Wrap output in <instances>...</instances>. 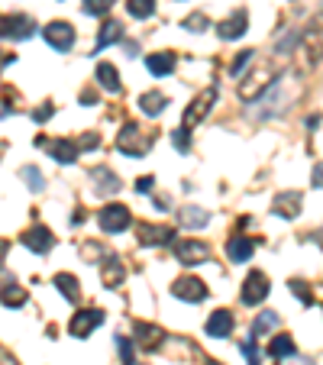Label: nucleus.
Here are the masks:
<instances>
[{"instance_id": "f257e3e1", "label": "nucleus", "mask_w": 323, "mask_h": 365, "mask_svg": "<svg viewBox=\"0 0 323 365\" xmlns=\"http://www.w3.org/2000/svg\"><path fill=\"white\" fill-rule=\"evenodd\" d=\"M117 149L120 152H127L133 155V159H139V155H145L149 149H152V133H145L139 123H123V129H120V136H117Z\"/></svg>"}, {"instance_id": "f03ea898", "label": "nucleus", "mask_w": 323, "mask_h": 365, "mask_svg": "<svg viewBox=\"0 0 323 365\" xmlns=\"http://www.w3.org/2000/svg\"><path fill=\"white\" fill-rule=\"evenodd\" d=\"M36 33L33 17L13 13V17H0V39H29Z\"/></svg>"}, {"instance_id": "7ed1b4c3", "label": "nucleus", "mask_w": 323, "mask_h": 365, "mask_svg": "<svg viewBox=\"0 0 323 365\" xmlns=\"http://www.w3.org/2000/svg\"><path fill=\"white\" fill-rule=\"evenodd\" d=\"M213 101H217V87H207L204 94H197L194 101H191V107L185 110V117H181V127L185 129H191L194 123H201V120L210 113V107H213Z\"/></svg>"}, {"instance_id": "20e7f679", "label": "nucleus", "mask_w": 323, "mask_h": 365, "mask_svg": "<svg viewBox=\"0 0 323 365\" xmlns=\"http://www.w3.org/2000/svg\"><path fill=\"white\" fill-rule=\"evenodd\" d=\"M243 304L246 307H255V304H262L265 297H268V275L265 272H249L246 281H243Z\"/></svg>"}, {"instance_id": "39448f33", "label": "nucleus", "mask_w": 323, "mask_h": 365, "mask_svg": "<svg viewBox=\"0 0 323 365\" xmlns=\"http://www.w3.org/2000/svg\"><path fill=\"white\" fill-rule=\"evenodd\" d=\"M101 229L103 233H123V229L133 223V217H129V207H123V204H107L101 210Z\"/></svg>"}, {"instance_id": "423d86ee", "label": "nucleus", "mask_w": 323, "mask_h": 365, "mask_svg": "<svg viewBox=\"0 0 323 365\" xmlns=\"http://www.w3.org/2000/svg\"><path fill=\"white\" fill-rule=\"evenodd\" d=\"M43 36H45V43H49L55 52H69L71 45H75V29H71L65 20H55V23H49L43 29Z\"/></svg>"}, {"instance_id": "0eeeda50", "label": "nucleus", "mask_w": 323, "mask_h": 365, "mask_svg": "<svg viewBox=\"0 0 323 365\" xmlns=\"http://www.w3.org/2000/svg\"><path fill=\"white\" fill-rule=\"evenodd\" d=\"M304 39V55L310 65H317V62L323 59V13L314 20V23L307 26V33L301 36Z\"/></svg>"}, {"instance_id": "6e6552de", "label": "nucleus", "mask_w": 323, "mask_h": 365, "mask_svg": "<svg viewBox=\"0 0 323 365\" xmlns=\"http://www.w3.org/2000/svg\"><path fill=\"white\" fill-rule=\"evenodd\" d=\"M175 259L181 265H201L210 259V249H207V243H197V239H181L175 246Z\"/></svg>"}, {"instance_id": "1a4fd4ad", "label": "nucleus", "mask_w": 323, "mask_h": 365, "mask_svg": "<svg viewBox=\"0 0 323 365\" xmlns=\"http://www.w3.org/2000/svg\"><path fill=\"white\" fill-rule=\"evenodd\" d=\"M171 294L181 297V301H187V304H197V301H204L207 297V285L201 278H178L175 281V288H171Z\"/></svg>"}, {"instance_id": "9d476101", "label": "nucleus", "mask_w": 323, "mask_h": 365, "mask_svg": "<svg viewBox=\"0 0 323 365\" xmlns=\"http://www.w3.org/2000/svg\"><path fill=\"white\" fill-rule=\"evenodd\" d=\"M101 323H103V310L91 307V310H81V314H75V317H71L69 330H71V336H78V340H85L87 333H91L94 327H101Z\"/></svg>"}, {"instance_id": "9b49d317", "label": "nucleus", "mask_w": 323, "mask_h": 365, "mask_svg": "<svg viewBox=\"0 0 323 365\" xmlns=\"http://www.w3.org/2000/svg\"><path fill=\"white\" fill-rule=\"evenodd\" d=\"M272 81H275V71H272V69H259V71H252V75H249L246 81L239 85V97H243V101H252L255 94H262L265 87L272 85Z\"/></svg>"}, {"instance_id": "f8f14e48", "label": "nucleus", "mask_w": 323, "mask_h": 365, "mask_svg": "<svg viewBox=\"0 0 323 365\" xmlns=\"http://www.w3.org/2000/svg\"><path fill=\"white\" fill-rule=\"evenodd\" d=\"M139 243H143V246H168V243H175V229L139 223Z\"/></svg>"}, {"instance_id": "ddd939ff", "label": "nucleus", "mask_w": 323, "mask_h": 365, "mask_svg": "<svg viewBox=\"0 0 323 365\" xmlns=\"http://www.w3.org/2000/svg\"><path fill=\"white\" fill-rule=\"evenodd\" d=\"M133 340L143 349H159L162 343H165V330L155 327V323H136V327H133Z\"/></svg>"}, {"instance_id": "4468645a", "label": "nucleus", "mask_w": 323, "mask_h": 365, "mask_svg": "<svg viewBox=\"0 0 323 365\" xmlns=\"http://www.w3.org/2000/svg\"><path fill=\"white\" fill-rule=\"evenodd\" d=\"M246 26H249V13L246 10H236L233 17H227L220 26H217V36L230 43V39H239V36L246 33Z\"/></svg>"}, {"instance_id": "2eb2a0df", "label": "nucleus", "mask_w": 323, "mask_h": 365, "mask_svg": "<svg viewBox=\"0 0 323 365\" xmlns=\"http://www.w3.org/2000/svg\"><path fill=\"white\" fill-rule=\"evenodd\" d=\"M301 191H285V194H278L275 197V204H272V210H275V217H285V220H294L301 213Z\"/></svg>"}, {"instance_id": "dca6fc26", "label": "nucleus", "mask_w": 323, "mask_h": 365, "mask_svg": "<svg viewBox=\"0 0 323 365\" xmlns=\"http://www.w3.org/2000/svg\"><path fill=\"white\" fill-rule=\"evenodd\" d=\"M233 314L230 310H213L210 317H207V336H213V340H223V336H230L233 333Z\"/></svg>"}, {"instance_id": "f3484780", "label": "nucleus", "mask_w": 323, "mask_h": 365, "mask_svg": "<svg viewBox=\"0 0 323 365\" xmlns=\"http://www.w3.org/2000/svg\"><path fill=\"white\" fill-rule=\"evenodd\" d=\"M175 217H178V223L185 229H201V227H207V223H210V213L201 210V207H194V204L178 207V210H175Z\"/></svg>"}, {"instance_id": "a211bd4d", "label": "nucleus", "mask_w": 323, "mask_h": 365, "mask_svg": "<svg viewBox=\"0 0 323 365\" xmlns=\"http://www.w3.org/2000/svg\"><path fill=\"white\" fill-rule=\"evenodd\" d=\"M52 243H55V239H52V233L45 227H33V229H26L23 233V246L33 249V252H39V255L49 252Z\"/></svg>"}, {"instance_id": "6ab92c4d", "label": "nucleus", "mask_w": 323, "mask_h": 365, "mask_svg": "<svg viewBox=\"0 0 323 365\" xmlns=\"http://www.w3.org/2000/svg\"><path fill=\"white\" fill-rule=\"evenodd\" d=\"M101 278H103V288H117L120 281L127 278V269H123V262H120L117 255H107V259H101Z\"/></svg>"}, {"instance_id": "aec40b11", "label": "nucleus", "mask_w": 323, "mask_h": 365, "mask_svg": "<svg viewBox=\"0 0 323 365\" xmlns=\"http://www.w3.org/2000/svg\"><path fill=\"white\" fill-rule=\"evenodd\" d=\"M45 145H49L52 159H59L62 165H71V162H78V155H81L78 143H71V139H55V143H45Z\"/></svg>"}, {"instance_id": "412c9836", "label": "nucleus", "mask_w": 323, "mask_h": 365, "mask_svg": "<svg viewBox=\"0 0 323 365\" xmlns=\"http://www.w3.org/2000/svg\"><path fill=\"white\" fill-rule=\"evenodd\" d=\"M145 69L152 71L155 78H165L175 71V52H152L149 59H145Z\"/></svg>"}, {"instance_id": "4be33fe9", "label": "nucleus", "mask_w": 323, "mask_h": 365, "mask_svg": "<svg viewBox=\"0 0 323 365\" xmlns=\"http://www.w3.org/2000/svg\"><path fill=\"white\" fill-rule=\"evenodd\" d=\"M255 252V243L246 236H233L230 243H227V255H230V262H249Z\"/></svg>"}, {"instance_id": "5701e85b", "label": "nucleus", "mask_w": 323, "mask_h": 365, "mask_svg": "<svg viewBox=\"0 0 323 365\" xmlns=\"http://www.w3.org/2000/svg\"><path fill=\"white\" fill-rule=\"evenodd\" d=\"M52 285H55V288H59L62 294L69 297L71 304H78V301H81V281H78L75 275L59 272V275H55V278H52Z\"/></svg>"}, {"instance_id": "b1692460", "label": "nucleus", "mask_w": 323, "mask_h": 365, "mask_svg": "<svg viewBox=\"0 0 323 365\" xmlns=\"http://www.w3.org/2000/svg\"><path fill=\"white\" fill-rule=\"evenodd\" d=\"M97 85H101L107 94H120V91H123L120 75H117V69H113L110 62H101V65H97Z\"/></svg>"}, {"instance_id": "393cba45", "label": "nucleus", "mask_w": 323, "mask_h": 365, "mask_svg": "<svg viewBox=\"0 0 323 365\" xmlns=\"http://www.w3.org/2000/svg\"><path fill=\"white\" fill-rule=\"evenodd\" d=\"M91 178L97 181V191H101V194H117L120 187H123V185H120L117 175H113L110 169H101V165H97V169L91 171Z\"/></svg>"}, {"instance_id": "a878e982", "label": "nucleus", "mask_w": 323, "mask_h": 365, "mask_svg": "<svg viewBox=\"0 0 323 365\" xmlns=\"http://www.w3.org/2000/svg\"><path fill=\"white\" fill-rule=\"evenodd\" d=\"M139 107H143L145 117H159V113L168 107V97H165L162 91H149V94H143V97H139Z\"/></svg>"}, {"instance_id": "bb28decb", "label": "nucleus", "mask_w": 323, "mask_h": 365, "mask_svg": "<svg viewBox=\"0 0 323 365\" xmlns=\"http://www.w3.org/2000/svg\"><path fill=\"white\" fill-rule=\"evenodd\" d=\"M120 39H123V26H120L117 20H107L103 29L97 33V52L107 49V45H113V43H120Z\"/></svg>"}, {"instance_id": "cd10ccee", "label": "nucleus", "mask_w": 323, "mask_h": 365, "mask_svg": "<svg viewBox=\"0 0 323 365\" xmlns=\"http://www.w3.org/2000/svg\"><path fill=\"white\" fill-rule=\"evenodd\" d=\"M294 352H298V346H294V340H291L288 333H285V336H275L272 346H268V356L278 359V362H281V359H291Z\"/></svg>"}, {"instance_id": "c85d7f7f", "label": "nucleus", "mask_w": 323, "mask_h": 365, "mask_svg": "<svg viewBox=\"0 0 323 365\" xmlns=\"http://www.w3.org/2000/svg\"><path fill=\"white\" fill-rule=\"evenodd\" d=\"M0 304L3 307H23L26 304V288H17V285L0 288Z\"/></svg>"}, {"instance_id": "c756f323", "label": "nucleus", "mask_w": 323, "mask_h": 365, "mask_svg": "<svg viewBox=\"0 0 323 365\" xmlns=\"http://www.w3.org/2000/svg\"><path fill=\"white\" fill-rule=\"evenodd\" d=\"M272 327H278V314H275V310H262V314L252 320V336H265Z\"/></svg>"}, {"instance_id": "7c9ffc66", "label": "nucleus", "mask_w": 323, "mask_h": 365, "mask_svg": "<svg viewBox=\"0 0 323 365\" xmlns=\"http://www.w3.org/2000/svg\"><path fill=\"white\" fill-rule=\"evenodd\" d=\"M127 13L136 20H149L155 13V0H127Z\"/></svg>"}, {"instance_id": "2f4dec72", "label": "nucleus", "mask_w": 323, "mask_h": 365, "mask_svg": "<svg viewBox=\"0 0 323 365\" xmlns=\"http://www.w3.org/2000/svg\"><path fill=\"white\" fill-rule=\"evenodd\" d=\"M20 178L29 185V191H43V187H45L43 171L36 169V165H23V169H20Z\"/></svg>"}, {"instance_id": "473e14b6", "label": "nucleus", "mask_w": 323, "mask_h": 365, "mask_svg": "<svg viewBox=\"0 0 323 365\" xmlns=\"http://www.w3.org/2000/svg\"><path fill=\"white\" fill-rule=\"evenodd\" d=\"M210 17L207 13H191V17L181 20V29H191V33H207L210 29Z\"/></svg>"}, {"instance_id": "72a5a7b5", "label": "nucleus", "mask_w": 323, "mask_h": 365, "mask_svg": "<svg viewBox=\"0 0 323 365\" xmlns=\"http://www.w3.org/2000/svg\"><path fill=\"white\" fill-rule=\"evenodd\" d=\"M291 294L298 297L301 304H307V307L314 304V291L307 288V285H304V281H301V278H294V281H291Z\"/></svg>"}, {"instance_id": "f704fd0d", "label": "nucleus", "mask_w": 323, "mask_h": 365, "mask_svg": "<svg viewBox=\"0 0 323 365\" xmlns=\"http://www.w3.org/2000/svg\"><path fill=\"white\" fill-rule=\"evenodd\" d=\"M171 143H175V149H178V152H187V149H191V129L178 127L175 133H171Z\"/></svg>"}, {"instance_id": "c9c22d12", "label": "nucleus", "mask_w": 323, "mask_h": 365, "mask_svg": "<svg viewBox=\"0 0 323 365\" xmlns=\"http://www.w3.org/2000/svg\"><path fill=\"white\" fill-rule=\"evenodd\" d=\"M252 59H255V52H252V49L239 52V55H236V62H233V65H230V75H233V78H236V75H243V69H246V65H249V62H252Z\"/></svg>"}, {"instance_id": "e433bc0d", "label": "nucleus", "mask_w": 323, "mask_h": 365, "mask_svg": "<svg viewBox=\"0 0 323 365\" xmlns=\"http://www.w3.org/2000/svg\"><path fill=\"white\" fill-rule=\"evenodd\" d=\"M110 10V0H85V13H91V17H103Z\"/></svg>"}, {"instance_id": "4c0bfd02", "label": "nucleus", "mask_w": 323, "mask_h": 365, "mask_svg": "<svg viewBox=\"0 0 323 365\" xmlns=\"http://www.w3.org/2000/svg\"><path fill=\"white\" fill-rule=\"evenodd\" d=\"M239 349H243V352H246L249 365H262V352H259V349H255V346H252V343H249V340H243V343H239Z\"/></svg>"}, {"instance_id": "58836bf2", "label": "nucleus", "mask_w": 323, "mask_h": 365, "mask_svg": "<svg viewBox=\"0 0 323 365\" xmlns=\"http://www.w3.org/2000/svg\"><path fill=\"white\" fill-rule=\"evenodd\" d=\"M117 346H120V359H123V365L133 362V343H129L127 336H117Z\"/></svg>"}, {"instance_id": "ea45409f", "label": "nucleus", "mask_w": 323, "mask_h": 365, "mask_svg": "<svg viewBox=\"0 0 323 365\" xmlns=\"http://www.w3.org/2000/svg\"><path fill=\"white\" fill-rule=\"evenodd\" d=\"M52 113H55V107H52V103H43L39 110H33V120H36V123H45Z\"/></svg>"}, {"instance_id": "a19ab883", "label": "nucleus", "mask_w": 323, "mask_h": 365, "mask_svg": "<svg viewBox=\"0 0 323 365\" xmlns=\"http://www.w3.org/2000/svg\"><path fill=\"white\" fill-rule=\"evenodd\" d=\"M152 187H155V178H152V175H143V178L136 181V191H139V194H149Z\"/></svg>"}, {"instance_id": "79ce46f5", "label": "nucleus", "mask_w": 323, "mask_h": 365, "mask_svg": "<svg viewBox=\"0 0 323 365\" xmlns=\"http://www.w3.org/2000/svg\"><path fill=\"white\" fill-rule=\"evenodd\" d=\"M101 143V136H94V133H87L85 139H81V143H78V149H94V145Z\"/></svg>"}, {"instance_id": "37998d69", "label": "nucleus", "mask_w": 323, "mask_h": 365, "mask_svg": "<svg viewBox=\"0 0 323 365\" xmlns=\"http://www.w3.org/2000/svg\"><path fill=\"white\" fill-rule=\"evenodd\" d=\"M310 181H314V187H323V162L314 169V178H310Z\"/></svg>"}, {"instance_id": "c03bdc74", "label": "nucleus", "mask_w": 323, "mask_h": 365, "mask_svg": "<svg viewBox=\"0 0 323 365\" xmlns=\"http://www.w3.org/2000/svg\"><path fill=\"white\" fill-rule=\"evenodd\" d=\"M81 101H85V103H94V101H97V94L87 87V91H81Z\"/></svg>"}, {"instance_id": "a18cd8bd", "label": "nucleus", "mask_w": 323, "mask_h": 365, "mask_svg": "<svg viewBox=\"0 0 323 365\" xmlns=\"http://www.w3.org/2000/svg\"><path fill=\"white\" fill-rule=\"evenodd\" d=\"M3 255H7V243H3V239H0V259H3Z\"/></svg>"}, {"instance_id": "49530a36", "label": "nucleus", "mask_w": 323, "mask_h": 365, "mask_svg": "<svg viewBox=\"0 0 323 365\" xmlns=\"http://www.w3.org/2000/svg\"><path fill=\"white\" fill-rule=\"evenodd\" d=\"M3 152H7V145H3V143H0V155H3Z\"/></svg>"}, {"instance_id": "de8ad7c7", "label": "nucleus", "mask_w": 323, "mask_h": 365, "mask_svg": "<svg viewBox=\"0 0 323 365\" xmlns=\"http://www.w3.org/2000/svg\"><path fill=\"white\" fill-rule=\"evenodd\" d=\"M207 365H220V362H207Z\"/></svg>"}, {"instance_id": "09e8293b", "label": "nucleus", "mask_w": 323, "mask_h": 365, "mask_svg": "<svg viewBox=\"0 0 323 365\" xmlns=\"http://www.w3.org/2000/svg\"><path fill=\"white\" fill-rule=\"evenodd\" d=\"M129 365H139V362H129Z\"/></svg>"}]
</instances>
